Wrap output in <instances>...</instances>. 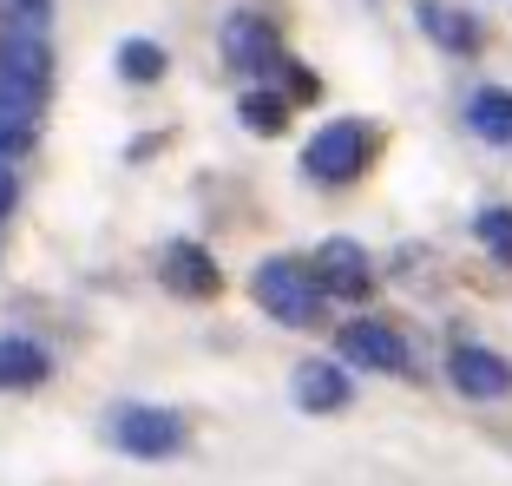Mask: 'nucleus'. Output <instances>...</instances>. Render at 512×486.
Listing matches in <instances>:
<instances>
[{
    "label": "nucleus",
    "mask_w": 512,
    "mask_h": 486,
    "mask_svg": "<svg viewBox=\"0 0 512 486\" xmlns=\"http://www.w3.org/2000/svg\"><path fill=\"white\" fill-rule=\"evenodd\" d=\"M53 92V53H46L40 27H14L0 33V152L14 158L33 145V125L46 112Z\"/></svg>",
    "instance_id": "1"
},
{
    "label": "nucleus",
    "mask_w": 512,
    "mask_h": 486,
    "mask_svg": "<svg viewBox=\"0 0 512 486\" xmlns=\"http://www.w3.org/2000/svg\"><path fill=\"white\" fill-rule=\"evenodd\" d=\"M224 60L237 66L243 79H256V86H283L289 99H316V79L296 73L283 33H276L263 14H230L224 20Z\"/></svg>",
    "instance_id": "2"
},
{
    "label": "nucleus",
    "mask_w": 512,
    "mask_h": 486,
    "mask_svg": "<svg viewBox=\"0 0 512 486\" xmlns=\"http://www.w3.org/2000/svg\"><path fill=\"white\" fill-rule=\"evenodd\" d=\"M375 152H381V132L368 119H329L302 145V178L322 184V191H342V184H355L375 165Z\"/></svg>",
    "instance_id": "3"
},
{
    "label": "nucleus",
    "mask_w": 512,
    "mask_h": 486,
    "mask_svg": "<svg viewBox=\"0 0 512 486\" xmlns=\"http://www.w3.org/2000/svg\"><path fill=\"white\" fill-rule=\"evenodd\" d=\"M250 296L263 303V316L283 322V329H309V322L322 316V303H329V296L316 289V276H309V263H302V257H270V263H256Z\"/></svg>",
    "instance_id": "4"
},
{
    "label": "nucleus",
    "mask_w": 512,
    "mask_h": 486,
    "mask_svg": "<svg viewBox=\"0 0 512 486\" xmlns=\"http://www.w3.org/2000/svg\"><path fill=\"white\" fill-rule=\"evenodd\" d=\"M112 447L132 460H171L184 441H191V427H184L178 408H158V401H125V408H112Z\"/></svg>",
    "instance_id": "5"
},
{
    "label": "nucleus",
    "mask_w": 512,
    "mask_h": 486,
    "mask_svg": "<svg viewBox=\"0 0 512 486\" xmlns=\"http://www.w3.org/2000/svg\"><path fill=\"white\" fill-rule=\"evenodd\" d=\"M335 355L355 368H375V375H401L407 368V335L394 329V322L381 316H355L342 322V335H335Z\"/></svg>",
    "instance_id": "6"
},
{
    "label": "nucleus",
    "mask_w": 512,
    "mask_h": 486,
    "mask_svg": "<svg viewBox=\"0 0 512 486\" xmlns=\"http://www.w3.org/2000/svg\"><path fill=\"white\" fill-rule=\"evenodd\" d=\"M309 276H316L322 296H342V303H355V296H368L375 289V270H368V250L362 243H348V237H329L309 250Z\"/></svg>",
    "instance_id": "7"
},
{
    "label": "nucleus",
    "mask_w": 512,
    "mask_h": 486,
    "mask_svg": "<svg viewBox=\"0 0 512 486\" xmlns=\"http://www.w3.org/2000/svg\"><path fill=\"white\" fill-rule=\"evenodd\" d=\"M158 283L171 289V296H184V303H211L217 289H224V270H217V257L204 250V243H171L165 257H158Z\"/></svg>",
    "instance_id": "8"
},
{
    "label": "nucleus",
    "mask_w": 512,
    "mask_h": 486,
    "mask_svg": "<svg viewBox=\"0 0 512 486\" xmlns=\"http://www.w3.org/2000/svg\"><path fill=\"white\" fill-rule=\"evenodd\" d=\"M447 381H453L467 401H499V395L512 388V368H506V355L480 349V342H460V349L447 355Z\"/></svg>",
    "instance_id": "9"
},
{
    "label": "nucleus",
    "mask_w": 512,
    "mask_h": 486,
    "mask_svg": "<svg viewBox=\"0 0 512 486\" xmlns=\"http://www.w3.org/2000/svg\"><path fill=\"white\" fill-rule=\"evenodd\" d=\"M348 401H355V381H348L342 362H329V355H309V362L296 368V408H302V414H342Z\"/></svg>",
    "instance_id": "10"
},
{
    "label": "nucleus",
    "mask_w": 512,
    "mask_h": 486,
    "mask_svg": "<svg viewBox=\"0 0 512 486\" xmlns=\"http://www.w3.org/2000/svg\"><path fill=\"white\" fill-rule=\"evenodd\" d=\"M414 20H421V33L434 46H447V53H460V60H473L486 46V27L467 14V7H453V0H421L414 7Z\"/></svg>",
    "instance_id": "11"
},
{
    "label": "nucleus",
    "mask_w": 512,
    "mask_h": 486,
    "mask_svg": "<svg viewBox=\"0 0 512 486\" xmlns=\"http://www.w3.org/2000/svg\"><path fill=\"white\" fill-rule=\"evenodd\" d=\"M53 375V355L33 335H0V395H27Z\"/></svg>",
    "instance_id": "12"
},
{
    "label": "nucleus",
    "mask_w": 512,
    "mask_h": 486,
    "mask_svg": "<svg viewBox=\"0 0 512 486\" xmlns=\"http://www.w3.org/2000/svg\"><path fill=\"white\" fill-rule=\"evenodd\" d=\"M467 132L486 145H512V92L506 86H480L467 99Z\"/></svg>",
    "instance_id": "13"
},
{
    "label": "nucleus",
    "mask_w": 512,
    "mask_h": 486,
    "mask_svg": "<svg viewBox=\"0 0 512 486\" xmlns=\"http://www.w3.org/2000/svg\"><path fill=\"white\" fill-rule=\"evenodd\" d=\"M237 119L250 125V132H263V138L283 132V125H289V92H276V86H250V92L237 99Z\"/></svg>",
    "instance_id": "14"
},
{
    "label": "nucleus",
    "mask_w": 512,
    "mask_h": 486,
    "mask_svg": "<svg viewBox=\"0 0 512 486\" xmlns=\"http://www.w3.org/2000/svg\"><path fill=\"white\" fill-rule=\"evenodd\" d=\"M473 237L486 243V257H493V263H506V270H512V211H506V204L473 211Z\"/></svg>",
    "instance_id": "15"
},
{
    "label": "nucleus",
    "mask_w": 512,
    "mask_h": 486,
    "mask_svg": "<svg viewBox=\"0 0 512 486\" xmlns=\"http://www.w3.org/2000/svg\"><path fill=\"white\" fill-rule=\"evenodd\" d=\"M119 73L132 79V86H158V79H165V46L158 40H125L119 46Z\"/></svg>",
    "instance_id": "16"
},
{
    "label": "nucleus",
    "mask_w": 512,
    "mask_h": 486,
    "mask_svg": "<svg viewBox=\"0 0 512 486\" xmlns=\"http://www.w3.org/2000/svg\"><path fill=\"white\" fill-rule=\"evenodd\" d=\"M0 7H7V14H14L20 27H40V20H46V7H53V0H0Z\"/></svg>",
    "instance_id": "17"
},
{
    "label": "nucleus",
    "mask_w": 512,
    "mask_h": 486,
    "mask_svg": "<svg viewBox=\"0 0 512 486\" xmlns=\"http://www.w3.org/2000/svg\"><path fill=\"white\" fill-rule=\"evenodd\" d=\"M14 198H20V178H14V165H7V152H0V217L14 211Z\"/></svg>",
    "instance_id": "18"
}]
</instances>
